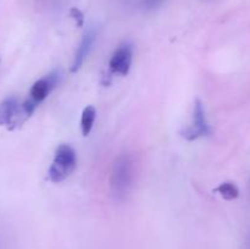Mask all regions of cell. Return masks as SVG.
I'll list each match as a JSON object with an SVG mask.
<instances>
[{"instance_id":"obj_6","label":"cell","mask_w":250,"mask_h":249,"mask_svg":"<svg viewBox=\"0 0 250 249\" xmlns=\"http://www.w3.org/2000/svg\"><path fill=\"white\" fill-rule=\"evenodd\" d=\"M95 38H97V32H95V29L88 28L87 31H85V33L83 34L80 45H78L75 56H73L72 65H71V72L76 73L77 71H80L83 62H84L85 58H87L88 54L92 50Z\"/></svg>"},{"instance_id":"obj_8","label":"cell","mask_w":250,"mask_h":249,"mask_svg":"<svg viewBox=\"0 0 250 249\" xmlns=\"http://www.w3.org/2000/svg\"><path fill=\"white\" fill-rule=\"evenodd\" d=\"M214 190L226 200H234L239 197V188L233 182H222Z\"/></svg>"},{"instance_id":"obj_3","label":"cell","mask_w":250,"mask_h":249,"mask_svg":"<svg viewBox=\"0 0 250 249\" xmlns=\"http://www.w3.org/2000/svg\"><path fill=\"white\" fill-rule=\"evenodd\" d=\"M61 80H62V71L60 68L51 71L49 75L44 76L43 78L37 81L31 88L29 92V98L26 100L23 105H22V110H23L24 115L29 116L34 112L36 107L41 104L43 100L48 98L51 90L55 89L59 84H60Z\"/></svg>"},{"instance_id":"obj_5","label":"cell","mask_w":250,"mask_h":249,"mask_svg":"<svg viewBox=\"0 0 250 249\" xmlns=\"http://www.w3.org/2000/svg\"><path fill=\"white\" fill-rule=\"evenodd\" d=\"M133 60V46L128 42L120 44L109 61V71L111 75L127 76L131 70Z\"/></svg>"},{"instance_id":"obj_9","label":"cell","mask_w":250,"mask_h":249,"mask_svg":"<svg viewBox=\"0 0 250 249\" xmlns=\"http://www.w3.org/2000/svg\"><path fill=\"white\" fill-rule=\"evenodd\" d=\"M70 15L71 17L75 20L77 27H83V24H84V16H83V12L81 11L80 9H77V7H72L70 11Z\"/></svg>"},{"instance_id":"obj_4","label":"cell","mask_w":250,"mask_h":249,"mask_svg":"<svg viewBox=\"0 0 250 249\" xmlns=\"http://www.w3.org/2000/svg\"><path fill=\"white\" fill-rule=\"evenodd\" d=\"M211 129L208 122L207 114H205V107L203 105L202 100L195 99L194 102V111H193V121L188 127H186L181 134L187 141H195L200 137L209 136Z\"/></svg>"},{"instance_id":"obj_2","label":"cell","mask_w":250,"mask_h":249,"mask_svg":"<svg viewBox=\"0 0 250 249\" xmlns=\"http://www.w3.org/2000/svg\"><path fill=\"white\" fill-rule=\"evenodd\" d=\"M77 167V154L68 144L58 146L54 160L49 167V180L54 183H60L70 177Z\"/></svg>"},{"instance_id":"obj_1","label":"cell","mask_w":250,"mask_h":249,"mask_svg":"<svg viewBox=\"0 0 250 249\" xmlns=\"http://www.w3.org/2000/svg\"><path fill=\"white\" fill-rule=\"evenodd\" d=\"M136 177V165L131 154H121L115 159L110 173V188L117 200H124L131 192Z\"/></svg>"},{"instance_id":"obj_7","label":"cell","mask_w":250,"mask_h":249,"mask_svg":"<svg viewBox=\"0 0 250 249\" xmlns=\"http://www.w3.org/2000/svg\"><path fill=\"white\" fill-rule=\"evenodd\" d=\"M95 117H97V110L93 105H88L83 109L82 117H81V129H82V134L84 137H87L92 132Z\"/></svg>"}]
</instances>
